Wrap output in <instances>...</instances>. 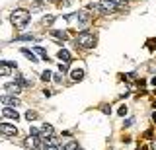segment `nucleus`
<instances>
[{
	"label": "nucleus",
	"instance_id": "29",
	"mask_svg": "<svg viewBox=\"0 0 156 150\" xmlns=\"http://www.w3.org/2000/svg\"><path fill=\"white\" fill-rule=\"evenodd\" d=\"M139 150H146V148H139Z\"/></svg>",
	"mask_w": 156,
	"mask_h": 150
},
{
	"label": "nucleus",
	"instance_id": "19",
	"mask_svg": "<svg viewBox=\"0 0 156 150\" xmlns=\"http://www.w3.org/2000/svg\"><path fill=\"white\" fill-rule=\"evenodd\" d=\"M16 41H35V37L33 35H20V37H16Z\"/></svg>",
	"mask_w": 156,
	"mask_h": 150
},
{
	"label": "nucleus",
	"instance_id": "26",
	"mask_svg": "<svg viewBox=\"0 0 156 150\" xmlns=\"http://www.w3.org/2000/svg\"><path fill=\"white\" fill-rule=\"evenodd\" d=\"M47 150H58V146H49Z\"/></svg>",
	"mask_w": 156,
	"mask_h": 150
},
{
	"label": "nucleus",
	"instance_id": "21",
	"mask_svg": "<svg viewBox=\"0 0 156 150\" xmlns=\"http://www.w3.org/2000/svg\"><path fill=\"white\" fill-rule=\"evenodd\" d=\"M53 20H55L53 16H45V18H43V23H45V26H51V23H53Z\"/></svg>",
	"mask_w": 156,
	"mask_h": 150
},
{
	"label": "nucleus",
	"instance_id": "15",
	"mask_svg": "<svg viewBox=\"0 0 156 150\" xmlns=\"http://www.w3.org/2000/svg\"><path fill=\"white\" fill-rule=\"evenodd\" d=\"M78 20H80L82 23H86L88 20H90V14H88L86 10H82V12H78Z\"/></svg>",
	"mask_w": 156,
	"mask_h": 150
},
{
	"label": "nucleus",
	"instance_id": "18",
	"mask_svg": "<svg viewBox=\"0 0 156 150\" xmlns=\"http://www.w3.org/2000/svg\"><path fill=\"white\" fill-rule=\"evenodd\" d=\"M62 150H78V144L74 142V140H70V142L65 144V148H62Z\"/></svg>",
	"mask_w": 156,
	"mask_h": 150
},
{
	"label": "nucleus",
	"instance_id": "27",
	"mask_svg": "<svg viewBox=\"0 0 156 150\" xmlns=\"http://www.w3.org/2000/svg\"><path fill=\"white\" fill-rule=\"evenodd\" d=\"M150 82H152V86H156V76H154V78H152V80H150Z\"/></svg>",
	"mask_w": 156,
	"mask_h": 150
},
{
	"label": "nucleus",
	"instance_id": "25",
	"mask_svg": "<svg viewBox=\"0 0 156 150\" xmlns=\"http://www.w3.org/2000/svg\"><path fill=\"white\" fill-rule=\"evenodd\" d=\"M101 111H104V113H105V115H109V113H111V109H109V107H107V105H104V107H101Z\"/></svg>",
	"mask_w": 156,
	"mask_h": 150
},
{
	"label": "nucleus",
	"instance_id": "3",
	"mask_svg": "<svg viewBox=\"0 0 156 150\" xmlns=\"http://www.w3.org/2000/svg\"><path fill=\"white\" fill-rule=\"evenodd\" d=\"M12 68H16V62H12V61H2L0 62V74L2 76H10L12 74Z\"/></svg>",
	"mask_w": 156,
	"mask_h": 150
},
{
	"label": "nucleus",
	"instance_id": "2",
	"mask_svg": "<svg viewBox=\"0 0 156 150\" xmlns=\"http://www.w3.org/2000/svg\"><path fill=\"white\" fill-rule=\"evenodd\" d=\"M76 45L84 47V49H92V47L96 45V35L90 31H82L76 35Z\"/></svg>",
	"mask_w": 156,
	"mask_h": 150
},
{
	"label": "nucleus",
	"instance_id": "5",
	"mask_svg": "<svg viewBox=\"0 0 156 150\" xmlns=\"http://www.w3.org/2000/svg\"><path fill=\"white\" fill-rule=\"evenodd\" d=\"M53 133H55V129H53V125L45 123V125L41 127V138H49V137H53Z\"/></svg>",
	"mask_w": 156,
	"mask_h": 150
},
{
	"label": "nucleus",
	"instance_id": "6",
	"mask_svg": "<svg viewBox=\"0 0 156 150\" xmlns=\"http://www.w3.org/2000/svg\"><path fill=\"white\" fill-rule=\"evenodd\" d=\"M2 115H4V117H8V119H14V121H18V119H20L18 111H16V109H12V107H4V109H2Z\"/></svg>",
	"mask_w": 156,
	"mask_h": 150
},
{
	"label": "nucleus",
	"instance_id": "11",
	"mask_svg": "<svg viewBox=\"0 0 156 150\" xmlns=\"http://www.w3.org/2000/svg\"><path fill=\"white\" fill-rule=\"evenodd\" d=\"M4 90H6V92H10V94H18V92L22 90V88H20V86L16 84V82H10V84H6V86H4Z\"/></svg>",
	"mask_w": 156,
	"mask_h": 150
},
{
	"label": "nucleus",
	"instance_id": "13",
	"mask_svg": "<svg viewBox=\"0 0 156 150\" xmlns=\"http://www.w3.org/2000/svg\"><path fill=\"white\" fill-rule=\"evenodd\" d=\"M22 53H23V55H26V57H27V59L31 61V62H37V61H39L37 57H35V51H29V49H22Z\"/></svg>",
	"mask_w": 156,
	"mask_h": 150
},
{
	"label": "nucleus",
	"instance_id": "1",
	"mask_svg": "<svg viewBox=\"0 0 156 150\" xmlns=\"http://www.w3.org/2000/svg\"><path fill=\"white\" fill-rule=\"evenodd\" d=\"M29 20H31V12L27 10H22V8H18V10L12 12V16H10V22L14 23V26L18 27V30H23V27L29 23Z\"/></svg>",
	"mask_w": 156,
	"mask_h": 150
},
{
	"label": "nucleus",
	"instance_id": "23",
	"mask_svg": "<svg viewBox=\"0 0 156 150\" xmlns=\"http://www.w3.org/2000/svg\"><path fill=\"white\" fill-rule=\"evenodd\" d=\"M117 113H119L121 117H123V115L127 113V105H121V107H119V111H117Z\"/></svg>",
	"mask_w": 156,
	"mask_h": 150
},
{
	"label": "nucleus",
	"instance_id": "16",
	"mask_svg": "<svg viewBox=\"0 0 156 150\" xmlns=\"http://www.w3.org/2000/svg\"><path fill=\"white\" fill-rule=\"evenodd\" d=\"M35 53H37L39 57H43V59H45V61H49V55H47V51L43 49V47H35Z\"/></svg>",
	"mask_w": 156,
	"mask_h": 150
},
{
	"label": "nucleus",
	"instance_id": "7",
	"mask_svg": "<svg viewBox=\"0 0 156 150\" xmlns=\"http://www.w3.org/2000/svg\"><path fill=\"white\" fill-rule=\"evenodd\" d=\"M39 140L41 138H35V137H27L26 140H23V144H26L27 148H39L41 144H39Z\"/></svg>",
	"mask_w": 156,
	"mask_h": 150
},
{
	"label": "nucleus",
	"instance_id": "22",
	"mask_svg": "<svg viewBox=\"0 0 156 150\" xmlns=\"http://www.w3.org/2000/svg\"><path fill=\"white\" fill-rule=\"evenodd\" d=\"M58 70H61V72H66L68 70V62H61V65H58Z\"/></svg>",
	"mask_w": 156,
	"mask_h": 150
},
{
	"label": "nucleus",
	"instance_id": "9",
	"mask_svg": "<svg viewBox=\"0 0 156 150\" xmlns=\"http://www.w3.org/2000/svg\"><path fill=\"white\" fill-rule=\"evenodd\" d=\"M0 101H2L4 105H20V99L18 98H10V96H2V98H0Z\"/></svg>",
	"mask_w": 156,
	"mask_h": 150
},
{
	"label": "nucleus",
	"instance_id": "14",
	"mask_svg": "<svg viewBox=\"0 0 156 150\" xmlns=\"http://www.w3.org/2000/svg\"><path fill=\"white\" fill-rule=\"evenodd\" d=\"M51 35H53V37H57V39H61V41H65L66 37H68V35H66V31H55V30L51 31Z\"/></svg>",
	"mask_w": 156,
	"mask_h": 150
},
{
	"label": "nucleus",
	"instance_id": "12",
	"mask_svg": "<svg viewBox=\"0 0 156 150\" xmlns=\"http://www.w3.org/2000/svg\"><path fill=\"white\" fill-rule=\"evenodd\" d=\"M16 84L20 86V88H27V86H31V82L23 80V76H22V74H16Z\"/></svg>",
	"mask_w": 156,
	"mask_h": 150
},
{
	"label": "nucleus",
	"instance_id": "20",
	"mask_svg": "<svg viewBox=\"0 0 156 150\" xmlns=\"http://www.w3.org/2000/svg\"><path fill=\"white\" fill-rule=\"evenodd\" d=\"M51 74H53V72H49V70H45V72H43V74H41V80H43V82H49V80L53 78Z\"/></svg>",
	"mask_w": 156,
	"mask_h": 150
},
{
	"label": "nucleus",
	"instance_id": "17",
	"mask_svg": "<svg viewBox=\"0 0 156 150\" xmlns=\"http://www.w3.org/2000/svg\"><path fill=\"white\" fill-rule=\"evenodd\" d=\"M26 119H27V121H33V119H37V111H33V109H27V111H26Z\"/></svg>",
	"mask_w": 156,
	"mask_h": 150
},
{
	"label": "nucleus",
	"instance_id": "8",
	"mask_svg": "<svg viewBox=\"0 0 156 150\" xmlns=\"http://www.w3.org/2000/svg\"><path fill=\"white\" fill-rule=\"evenodd\" d=\"M70 78L74 80V82H80L82 78H84V70H82V68H74V70L70 72Z\"/></svg>",
	"mask_w": 156,
	"mask_h": 150
},
{
	"label": "nucleus",
	"instance_id": "4",
	"mask_svg": "<svg viewBox=\"0 0 156 150\" xmlns=\"http://www.w3.org/2000/svg\"><path fill=\"white\" fill-rule=\"evenodd\" d=\"M0 131H2L4 134H8V137H18V129L12 127V125H8V123H2V125H0Z\"/></svg>",
	"mask_w": 156,
	"mask_h": 150
},
{
	"label": "nucleus",
	"instance_id": "10",
	"mask_svg": "<svg viewBox=\"0 0 156 150\" xmlns=\"http://www.w3.org/2000/svg\"><path fill=\"white\" fill-rule=\"evenodd\" d=\"M57 59H61V62H70V53H68L66 49H61L57 55Z\"/></svg>",
	"mask_w": 156,
	"mask_h": 150
},
{
	"label": "nucleus",
	"instance_id": "24",
	"mask_svg": "<svg viewBox=\"0 0 156 150\" xmlns=\"http://www.w3.org/2000/svg\"><path fill=\"white\" fill-rule=\"evenodd\" d=\"M53 80H55L57 84H61V82H62V76L61 74H55V76H53Z\"/></svg>",
	"mask_w": 156,
	"mask_h": 150
},
{
	"label": "nucleus",
	"instance_id": "28",
	"mask_svg": "<svg viewBox=\"0 0 156 150\" xmlns=\"http://www.w3.org/2000/svg\"><path fill=\"white\" fill-rule=\"evenodd\" d=\"M152 150H156V142H152Z\"/></svg>",
	"mask_w": 156,
	"mask_h": 150
}]
</instances>
